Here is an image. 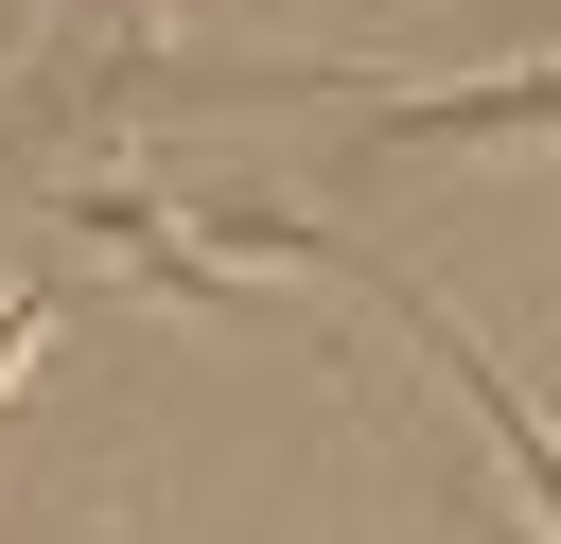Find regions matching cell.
<instances>
[{
  "mask_svg": "<svg viewBox=\"0 0 561 544\" xmlns=\"http://www.w3.org/2000/svg\"><path fill=\"white\" fill-rule=\"evenodd\" d=\"M35 228H53V246H105L123 281H158V298H193V316H245V263H210L158 175H35Z\"/></svg>",
  "mask_w": 561,
  "mask_h": 544,
  "instance_id": "cell-2",
  "label": "cell"
},
{
  "mask_svg": "<svg viewBox=\"0 0 561 544\" xmlns=\"http://www.w3.org/2000/svg\"><path fill=\"white\" fill-rule=\"evenodd\" d=\"M333 281H351V298H368V316H386V333H403V351H421V369L473 404L491 474H508V491H526V526L561 544V421H543V404H526V386L473 351V316H456V298H421V263H386V246H351V228H333Z\"/></svg>",
  "mask_w": 561,
  "mask_h": 544,
  "instance_id": "cell-1",
  "label": "cell"
},
{
  "mask_svg": "<svg viewBox=\"0 0 561 544\" xmlns=\"http://www.w3.org/2000/svg\"><path fill=\"white\" fill-rule=\"evenodd\" d=\"M53 316H70V281H53V263H35V281H18V298H0V386H18V369H35V351H53Z\"/></svg>",
  "mask_w": 561,
  "mask_h": 544,
  "instance_id": "cell-4",
  "label": "cell"
},
{
  "mask_svg": "<svg viewBox=\"0 0 561 544\" xmlns=\"http://www.w3.org/2000/svg\"><path fill=\"white\" fill-rule=\"evenodd\" d=\"M491 140H561V53H526V70H456V88H368L351 175H403V158H491Z\"/></svg>",
  "mask_w": 561,
  "mask_h": 544,
  "instance_id": "cell-3",
  "label": "cell"
}]
</instances>
